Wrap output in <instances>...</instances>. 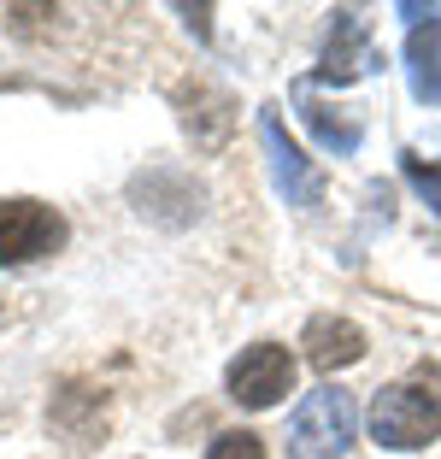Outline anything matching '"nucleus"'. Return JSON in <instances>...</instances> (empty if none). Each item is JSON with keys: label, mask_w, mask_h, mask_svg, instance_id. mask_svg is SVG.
Wrapping results in <instances>:
<instances>
[{"label": "nucleus", "mask_w": 441, "mask_h": 459, "mask_svg": "<svg viewBox=\"0 0 441 459\" xmlns=\"http://www.w3.org/2000/svg\"><path fill=\"white\" fill-rule=\"evenodd\" d=\"M353 436H359L353 394L335 389V383H324V389H312L307 401L294 406V419H289V454L294 459H342L353 447Z\"/></svg>", "instance_id": "f257e3e1"}, {"label": "nucleus", "mask_w": 441, "mask_h": 459, "mask_svg": "<svg viewBox=\"0 0 441 459\" xmlns=\"http://www.w3.org/2000/svg\"><path fill=\"white\" fill-rule=\"evenodd\" d=\"M365 424H371V442L376 447L418 454V447H429L441 436V406H436V394L418 389V383H388V389L371 394Z\"/></svg>", "instance_id": "f03ea898"}, {"label": "nucleus", "mask_w": 441, "mask_h": 459, "mask_svg": "<svg viewBox=\"0 0 441 459\" xmlns=\"http://www.w3.org/2000/svg\"><path fill=\"white\" fill-rule=\"evenodd\" d=\"M71 236L65 212L36 195H13V201H0V265H36V259L59 254Z\"/></svg>", "instance_id": "7ed1b4c3"}, {"label": "nucleus", "mask_w": 441, "mask_h": 459, "mask_svg": "<svg viewBox=\"0 0 441 459\" xmlns=\"http://www.w3.org/2000/svg\"><path fill=\"white\" fill-rule=\"evenodd\" d=\"M224 389H229L236 406L265 412V406H277L282 394H294V353L282 348V342H254V348H241L236 359H229V371H224Z\"/></svg>", "instance_id": "20e7f679"}, {"label": "nucleus", "mask_w": 441, "mask_h": 459, "mask_svg": "<svg viewBox=\"0 0 441 459\" xmlns=\"http://www.w3.org/2000/svg\"><path fill=\"white\" fill-rule=\"evenodd\" d=\"M259 148H265V160H271V183H277L282 201L300 206V212L324 206V171L307 160V148L282 130L277 107H259Z\"/></svg>", "instance_id": "39448f33"}, {"label": "nucleus", "mask_w": 441, "mask_h": 459, "mask_svg": "<svg viewBox=\"0 0 441 459\" xmlns=\"http://www.w3.org/2000/svg\"><path fill=\"white\" fill-rule=\"evenodd\" d=\"M383 71V48L371 41V30H365V18L353 13V6H342V13H330V41H324L318 65H312V82H330V89H348V82L359 77H376Z\"/></svg>", "instance_id": "423d86ee"}, {"label": "nucleus", "mask_w": 441, "mask_h": 459, "mask_svg": "<svg viewBox=\"0 0 441 459\" xmlns=\"http://www.w3.org/2000/svg\"><path fill=\"white\" fill-rule=\"evenodd\" d=\"M171 107H177L183 135L201 153H218L229 142V130H236V95H229V89H218L212 77H183L171 89Z\"/></svg>", "instance_id": "0eeeda50"}, {"label": "nucleus", "mask_w": 441, "mask_h": 459, "mask_svg": "<svg viewBox=\"0 0 441 459\" xmlns=\"http://www.w3.org/2000/svg\"><path fill=\"white\" fill-rule=\"evenodd\" d=\"M130 201H135L142 218H160V224L183 230V224L201 218L206 195H201V183H195L188 171H177V165H153V171L130 177Z\"/></svg>", "instance_id": "6e6552de"}, {"label": "nucleus", "mask_w": 441, "mask_h": 459, "mask_svg": "<svg viewBox=\"0 0 441 459\" xmlns=\"http://www.w3.org/2000/svg\"><path fill=\"white\" fill-rule=\"evenodd\" d=\"M48 424L65 436L71 447H94L107 436V394L94 389V383H59L54 389V406H48Z\"/></svg>", "instance_id": "1a4fd4ad"}, {"label": "nucleus", "mask_w": 441, "mask_h": 459, "mask_svg": "<svg viewBox=\"0 0 441 459\" xmlns=\"http://www.w3.org/2000/svg\"><path fill=\"white\" fill-rule=\"evenodd\" d=\"M300 348H307V359L318 365V371H342V365L365 359V330L353 325V318H342V312H318V318H307V330H300Z\"/></svg>", "instance_id": "9d476101"}, {"label": "nucleus", "mask_w": 441, "mask_h": 459, "mask_svg": "<svg viewBox=\"0 0 441 459\" xmlns=\"http://www.w3.org/2000/svg\"><path fill=\"white\" fill-rule=\"evenodd\" d=\"M294 107H300V118H307V130L318 135V148L324 153H359V142H365V118L353 107H330V100H312L307 89H294Z\"/></svg>", "instance_id": "9b49d317"}, {"label": "nucleus", "mask_w": 441, "mask_h": 459, "mask_svg": "<svg viewBox=\"0 0 441 459\" xmlns=\"http://www.w3.org/2000/svg\"><path fill=\"white\" fill-rule=\"evenodd\" d=\"M406 82L424 107H441V24H418L406 36Z\"/></svg>", "instance_id": "f8f14e48"}, {"label": "nucleus", "mask_w": 441, "mask_h": 459, "mask_svg": "<svg viewBox=\"0 0 441 459\" xmlns=\"http://www.w3.org/2000/svg\"><path fill=\"white\" fill-rule=\"evenodd\" d=\"M401 177L412 183V195L429 206V212H441V160H424V153L401 148Z\"/></svg>", "instance_id": "ddd939ff"}, {"label": "nucleus", "mask_w": 441, "mask_h": 459, "mask_svg": "<svg viewBox=\"0 0 441 459\" xmlns=\"http://www.w3.org/2000/svg\"><path fill=\"white\" fill-rule=\"evenodd\" d=\"M206 459H265V436H254V430H224V436H212Z\"/></svg>", "instance_id": "4468645a"}, {"label": "nucleus", "mask_w": 441, "mask_h": 459, "mask_svg": "<svg viewBox=\"0 0 441 459\" xmlns=\"http://www.w3.org/2000/svg\"><path fill=\"white\" fill-rule=\"evenodd\" d=\"M177 13H183V24L201 41H212V6H177Z\"/></svg>", "instance_id": "2eb2a0df"}, {"label": "nucleus", "mask_w": 441, "mask_h": 459, "mask_svg": "<svg viewBox=\"0 0 441 459\" xmlns=\"http://www.w3.org/2000/svg\"><path fill=\"white\" fill-rule=\"evenodd\" d=\"M401 18H412V30H418V24H441V6H418V0H401Z\"/></svg>", "instance_id": "dca6fc26"}]
</instances>
